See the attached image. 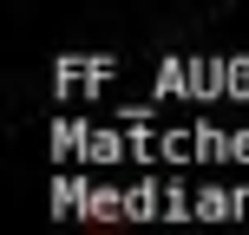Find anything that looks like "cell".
Here are the masks:
<instances>
[{"instance_id": "11", "label": "cell", "mask_w": 249, "mask_h": 235, "mask_svg": "<svg viewBox=\"0 0 249 235\" xmlns=\"http://www.w3.org/2000/svg\"><path fill=\"white\" fill-rule=\"evenodd\" d=\"M164 163H190V124L164 131Z\"/></svg>"}, {"instance_id": "2", "label": "cell", "mask_w": 249, "mask_h": 235, "mask_svg": "<svg viewBox=\"0 0 249 235\" xmlns=\"http://www.w3.org/2000/svg\"><path fill=\"white\" fill-rule=\"evenodd\" d=\"M112 78H118V59H112V52H59V59H53V92H59V98L105 92Z\"/></svg>"}, {"instance_id": "10", "label": "cell", "mask_w": 249, "mask_h": 235, "mask_svg": "<svg viewBox=\"0 0 249 235\" xmlns=\"http://www.w3.org/2000/svg\"><path fill=\"white\" fill-rule=\"evenodd\" d=\"M230 105H249V52H230Z\"/></svg>"}, {"instance_id": "6", "label": "cell", "mask_w": 249, "mask_h": 235, "mask_svg": "<svg viewBox=\"0 0 249 235\" xmlns=\"http://www.w3.org/2000/svg\"><path fill=\"white\" fill-rule=\"evenodd\" d=\"M112 163H131V137H124L118 124H99V131H92V144H86V163H79V170H112Z\"/></svg>"}, {"instance_id": "12", "label": "cell", "mask_w": 249, "mask_h": 235, "mask_svg": "<svg viewBox=\"0 0 249 235\" xmlns=\"http://www.w3.org/2000/svg\"><path fill=\"white\" fill-rule=\"evenodd\" d=\"M230 163H249V124H236V131H230Z\"/></svg>"}, {"instance_id": "9", "label": "cell", "mask_w": 249, "mask_h": 235, "mask_svg": "<svg viewBox=\"0 0 249 235\" xmlns=\"http://www.w3.org/2000/svg\"><path fill=\"white\" fill-rule=\"evenodd\" d=\"M190 163H230V131L223 124H210V118L190 124Z\"/></svg>"}, {"instance_id": "5", "label": "cell", "mask_w": 249, "mask_h": 235, "mask_svg": "<svg viewBox=\"0 0 249 235\" xmlns=\"http://www.w3.org/2000/svg\"><path fill=\"white\" fill-rule=\"evenodd\" d=\"M92 131H99V118L72 111V118H53L46 144H53V157H66V163H86V144H92Z\"/></svg>"}, {"instance_id": "8", "label": "cell", "mask_w": 249, "mask_h": 235, "mask_svg": "<svg viewBox=\"0 0 249 235\" xmlns=\"http://www.w3.org/2000/svg\"><path fill=\"white\" fill-rule=\"evenodd\" d=\"M79 222H99V229H112V222H124V183H92V196H86V216Z\"/></svg>"}, {"instance_id": "1", "label": "cell", "mask_w": 249, "mask_h": 235, "mask_svg": "<svg viewBox=\"0 0 249 235\" xmlns=\"http://www.w3.org/2000/svg\"><path fill=\"white\" fill-rule=\"evenodd\" d=\"M158 98H184V105H223L230 98V52H164L151 72Z\"/></svg>"}, {"instance_id": "3", "label": "cell", "mask_w": 249, "mask_h": 235, "mask_svg": "<svg viewBox=\"0 0 249 235\" xmlns=\"http://www.w3.org/2000/svg\"><path fill=\"white\" fill-rule=\"evenodd\" d=\"M92 183H99L92 170H53V183H46V203H53V216H59V222H79V216H86V196H92Z\"/></svg>"}, {"instance_id": "4", "label": "cell", "mask_w": 249, "mask_h": 235, "mask_svg": "<svg viewBox=\"0 0 249 235\" xmlns=\"http://www.w3.org/2000/svg\"><path fill=\"white\" fill-rule=\"evenodd\" d=\"M197 222H243V183H197Z\"/></svg>"}, {"instance_id": "7", "label": "cell", "mask_w": 249, "mask_h": 235, "mask_svg": "<svg viewBox=\"0 0 249 235\" xmlns=\"http://www.w3.org/2000/svg\"><path fill=\"white\" fill-rule=\"evenodd\" d=\"M158 216H164V183L158 176L124 183V222H158Z\"/></svg>"}]
</instances>
